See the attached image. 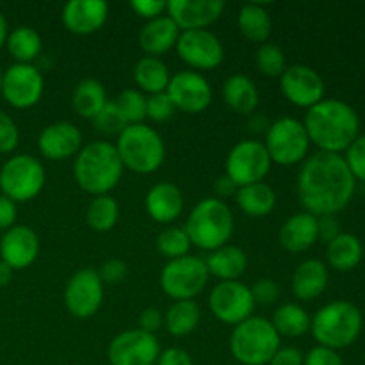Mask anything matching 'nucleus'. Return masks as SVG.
Instances as JSON below:
<instances>
[{
  "mask_svg": "<svg viewBox=\"0 0 365 365\" xmlns=\"http://www.w3.org/2000/svg\"><path fill=\"white\" fill-rule=\"evenodd\" d=\"M356 180L344 157L317 152L310 155L298 175V196L305 212L335 216L349 205Z\"/></svg>",
  "mask_w": 365,
  "mask_h": 365,
  "instance_id": "nucleus-1",
  "label": "nucleus"
},
{
  "mask_svg": "<svg viewBox=\"0 0 365 365\" xmlns=\"http://www.w3.org/2000/svg\"><path fill=\"white\" fill-rule=\"evenodd\" d=\"M302 123L310 143H314L319 152L341 155L360 135V118L356 110L337 98H324L310 107Z\"/></svg>",
  "mask_w": 365,
  "mask_h": 365,
  "instance_id": "nucleus-2",
  "label": "nucleus"
},
{
  "mask_svg": "<svg viewBox=\"0 0 365 365\" xmlns=\"http://www.w3.org/2000/svg\"><path fill=\"white\" fill-rule=\"evenodd\" d=\"M123 170L116 146L107 141L88 143L75 155V180L82 191L93 196L109 195L121 180Z\"/></svg>",
  "mask_w": 365,
  "mask_h": 365,
  "instance_id": "nucleus-3",
  "label": "nucleus"
},
{
  "mask_svg": "<svg viewBox=\"0 0 365 365\" xmlns=\"http://www.w3.org/2000/svg\"><path fill=\"white\" fill-rule=\"evenodd\" d=\"M362 312L351 302H331L317 310L310 319V331L317 346L330 349H344L359 339L362 331Z\"/></svg>",
  "mask_w": 365,
  "mask_h": 365,
  "instance_id": "nucleus-4",
  "label": "nucleus"
},
{
  "mask_svg": "<svg viewBox=\"0 0 365 365\" xmlns=\"http://www.w3.org/2000/svg\"><path fill=\"white\" fill-rule=\"evenodd\" d=\"M184 230L191 245L214 252L230 241L234 234V214L221 198H203L192 207Z\"/></svg>",
  "mask_w": 365,
  "mask_h": 365,
  "instance_id": "nucleus-5",
  "label": "nucleus"
},
{
  "mask_svg": "<svg viewBox=\"0 0 365 365\" xmlns=\"http://www.w3.org/2000/svg\"><path fill=\"white\" fill-rule=\"evenodd\" d=\"M123 168L139 175H150L159 170L166 157V146L159 132L145 123L128 125L116 145Z\"/></svg>",
  "mask_w": 365,
  "mask_h": 365,
  "instance_id": "nucleus-6",
  "label": "nucleus"
},
{
  "mask_svg": "<svg viewBox=\"0 0 365 365\" xmlns=\"http://www.w3.org/2000/svg\"><path fill=\"white\" fill-rule=\"evenodd\" d=\"M278 349L280 335L266 317L252 316L232 330L230 351L241 365L269 364Z\"/></svg>",
  "mask_w": 365,
  "mask_h": 365,
  "instance_id": "nucleus-7",
  "label": "nucleus"
},
{
  "mask_svg": "<svg viewBox=\"0 0 365 365\" xmlns=\"http://www.w3.org/2000/svg\"><path fill=\"white\" fill-rule=\"evenodd\" d=\"M45 178V168L36 157L18 153L0 170V191L14 203L31 202L43 191Z\"/></svg>",
  "mask_w": 365,
  "mask_h": 365,
  "instance_id": "nucleus-8",
  "label": "nucleus"
},
{
  "mask_svg": "<svg viewBox=\"0 0 365 365\" xmlns=\"http://www.w3.org/2000/svg\"><path fill=\"white\" fill-rule=\"evenodd\" d=\"M266 146L271 163L280 166H294L307 159L310 139L305 127L296 118H280L266 130Z\"/></svg>",
  "mask_w": 365,
  "mask_h": 365,
  "instance_id": "nucleus-9",
  "label": "nucleus"
},
{
  "mask_svg": "<svg viewBox=\"0 0 365 365\" xmlns=\"http://www.w3.org/2000/svg\"><path fill=\"white\" fill-rule=\"evenodd\" d=\"M209 277L205 260L185 255L180 259L168 260L160 273V287L164 294L175 302L192 299L205 289Z\"/></svg>",
  "mask_w": 365,
  "mask_h": 365,
  "instance_id": "nucleus-10",
  "label": "nucleus"
},
{
  "mask_svg": "<svg viewBox=\"0 0 365 365\" xmlns=\"http://www.w3.org/2000/svg\"><path fill=\"white\" fill-rule=\"evenodd\" d=\"M271 157L264 143L257 139H245L230 150L227 157V177L237 187L264 182L271 170Z\"/></svg>",
  "mask_w": 365,
  "mask_h": 365,
  "instance_id": "nucleus-11",
  "label": "nucleus"
},
{
  "mask_svg": "<svg viewBox=\"0 0 365 365\" xmlns=\"http://www.w3.org/2000/svg\"><path fill=\"white\" fill-rule=\"evenodd\" d=\"M45 78L34 64L14 63L2 75V96L14 109H31L41 100Z\"/></svg>",
  "mask_w": 365,
  "mask_h": 365,
  "instance_id": "nucleus-12",
  "label": "nucleus"
},
{
  "mask_svg": "<svg viewBox=\"0 0 365 365\" xmlns=\"http://www.w3.org/2000/svg\"><path fill=\"white\" fill-rule=\"evenodd\" d=\"M209 307L214 317L221 323L237 327L239 323L253 316L255 302H253L252 289L242 282H220L210 292Z\"/></svg>",
  "mask_w": 365,
  "mask_h": 365,
  "instance_id": "nucleus-13",
  "label": "nucleus"
},
{
  "mask_svg": "<svg viewBox=\"0 0 365 365\" xmlns=\"http://www.w3.org/2000/svg\"><path fill=\"white\" fill-rule=\"evenodd\" d=\"M103 302V284L98 271L91 267L75 271L64 289V305L71 316L89 319L100 310Z\"/></svg>",
  "mask_w": 365,
  "mask_h": 365,
  "instance_id": "nucleus-14",
  "label": "nucleus"
},
{
  "mask_svg": "<svg viewBox=\"0 0 365 365\" xmlns=\"http://www.w3.org/2000/svg\"><path fill=\"white\" fill-rule=\"evenodd\" d=\"M160 346L155 335L143 330H128L116 335L107 348L110 365H155Z\"/></svg>",
  "mask_w": 365,
  "mask_h": 365,
  "instance_id": "nucleus-15",
  "label": "nucleus"
},
{
  "mask_svg": "<svg viewBox=\"0 0 365 365\" xmlns=\"http://www.w3.org/2000/svg\"><path fill=\"white\" fill-rule=\"evenodd\" d=\"M178 57L196 70H214L223 63L225 48L216 34L203 29V31H184L180 32L177 45Z\"/></svg>",
  "mask_w": 365,
  "mask_h": 365,
  "instance_id": "nucleus-16",
  "label": "nucleus"
},
{
  "mask_svg": "<svg viewBox=\"0 0 365 365\" xmlns=\"http://www.w3.org/2000/svg\"><path fill=\"white\" fill-rule=\"evenodd\" d=\"M175 109L187 114L203 113L212 102V89L202 73L195 70L178 71L166 88Z\"/></svg>",
  "mask_w": 365,
  "mask_h": 365,
  "instance_id": "nucleus-17",
  "label": "nucleus"
},
{
  "mask_svg": "<svg viewBox=\"0 0 365 365\" xmlns=\"http://www.w3.org/2000/svg\"><path fill=\"white\" fill-rule=\"evenodd\" d=\"M280 88L285 98L298 107L310 109L324 100V81L314 68L292 64L280 77Z\"/></svg>",
  "mask_w": 365,
  "mask_h": 365,
  "instance_id": "nucleus-18",
  "label": "nucleus"
},
{
  "mask_svg": "<svg viewBox=\"0 0 365 365\" xmlns=\"http://www.w3.org/2000/svg\"><path fill=\"white\" fill-rule=\"evenodd\" d=\"M39 255V237L27 225H14L0 239V260L11 269L32 266Z\"/></svg>",
  "mask_w": 365,
  "mask_h": 365,
  "instance_id": "nucleus-19",
  "label": "nucleus"
},
{
  "mask_svg": "<svg viewBox=\"0 0 365 365\" xmlns=\"http://www.w3.org/2000/svg\"><path fill=\"white\" fill-rule=\"evenodd\" d=\"M223 0H170L168 16L184 31H203L221 16Z\"/></svg>",
  "mask_w": 365,
  "mask_h": 365,
  "instance_id": "nucleus-20",
  "label": "nucleus"
},
{
  "mask_svg": "<svg viewBox=\"0 0 365 365\" xmlns=\"http://www.w3.org/2000/svg\"><path fill=\"white\" fill-rule=\"evenodd\" d=\"M38 148L50 160H64L75 157L82 148V132L70 121H56L46 125L38 138Z\"/></svg>",
  "mask_w": 365,
  "mask_h": 365,
  "instance_id": "nucleus-21",
  "label": "nucleus"
},
{
  "mask_svg": "<svg viewBox=\"0 0 365 365\" xmlns=\"http://www.w3.org/2000/svg\"><path fill=\"white\" fill-rule=\"evenodd\" d=\"M109 16V4L103 0H70L64 4L61 20L70 32L88 36L100 31Z\"/></svg>",
  "mask_w": 365,
  "mask_h": 365,
  "instance_id": "nucleus-22",
  "label": "nucleus"
},
{
  "mask_svg": "<svg viewBox=\"0 0 365 365\" xmlns=\"http://www.w3.org/2000/svg\"><path fill=\"white\" fill-rule=\"evenodd\" d=\"M148 216L157 223H171L177 220L184 209V196L178 185L171 182H159L148 191L145 200Z\"/></svg>",
  "mask_w": 365,
  "mask_h": 365,
  "instance_id": "nucleus-23",
  "label": "nucleus"
},
{
  "mask_svg": "<svg viewBox=\"0 0 365 365\" xmlns=\"http://www.w3.org/2000/svg\"><path fill=\"white\" fill-rule=\"evenodd\" d=\"M317 241V217L309 212L292 214L280 228V245L291 253L307 252Z\"/></svg>",
  "mask_w": 365,
  "mask_h": 365,
  "instance_id": "nucleus-24",
  "label": "nucleus"
},
{
  "mask_svg": "<svg viewBox=\"0 0 365 365\" xmlns=\"http://www.w3.org/2000/svg\"><path fill=\"white\" fill-rule=\"evenodd\" d=\"M180 29L177 27L173 20L168 14L150 20L139 32V45L148 56H160L168 50L175 48L178 38H180Z\"/></svg>",
  "mask_w": 365,
  "mask_h": 365,
  "instance_id": "nucleus-25",
  "label": "nucleus"
},
{
  "mask_svg": "<svg viewBox=\"0 0 365 365\" xmlns=\"http://www.w3.org/2000/svg\"><path fill=\"white\" fill-rule=\"evenodd\" d=\"M292 294L302 302L319 298L328 285V267L317 259L303 260L292 274Z\"/></svg>",
  "mask_w": 365,
  "mask_h": 365,
  "instance_id": "nucleus-26",
  "label": "nucleus"
},
{
  "mask_svg": "<svg viewBox=\"0 0 365 365\" xmlns=\"http://www.w3.org/2000/svg\"><path fill=\"white\" fill-rule=\"evenodd\" d=\"M205 266L210 277L220 278L221 282H235L246 273L248 257L237 246L225 245L210 252L205 259Z\"/></svg>",
  "mask_w": 365,
  "mask_h": 365,
  "instance_id": "nucleus-27",
  "label": "nucleus"
},
{
  "mask_svg": "<svg viewBox=\"0 0 365 365\" xmlns=\"http://www.w3.org/2000/svg\"><path fill=\"white\" fill-rule=\"evenodd\" d=\"M235 202L248 216L264 217L273 212L274 205H277V195L269 184L257 182V184L239 187L235 192Z\"/></svg>",
  "mask_w": 365,
  "mask_h": 365,
  "instance_id": "nucleus-28",
  "label": "nucleus"
},
{
  "mask_svg": "<svg viewBox=\"0 0 365 365\" xmlns=\"http://www.w3.org/2000/svg\"><path fill=\"white\" fill-rule=\"evenodd\" d=\"M225 102L239 114H252L259 106V91L253 81L246 75L235 73L223 84Z\"/></svg>",
  "mask_w": 365,
  "mask_h": 365,
  "instance_id": "nucleus-29",
  "label": "nucleus"
},
{
  "mask_svg": "<svg viewBox=\"0 0 365 365\" xmlns=\"http://www.w3.org/2000/svg\"><path fill=\"white\" fill-rule=\"evenodd\" d=\"M364 257V246L360 239L353 234H339L330 245H327L328 264L335 271L348 273L355 269Z\"/></svg>",
  "mask_w": 365,
  "mask_h": 365,
  "instance_id": "nucleus-30",
  "label": "nucleus"
},
{
  "mask_svg": "<svg viewBox=\"0 0 365 365\" xmlns=\"http://www.w3.org/2000/svg\"><path fill=\"white\" fill-rule=\"evenodd\" d=\"M107 102L109 100H107L106 88L96 78H84L78 82L71 96L75 113L86 120H93L107 106Z\"/></svg>",
  "mask_w": 365,
  "mask_h": 365,
  "instance_id": "nucleus-31",
  "label": "nucleus"
},
{
  "mask_svg": "<svg viewBox=\"0 0 365 365\" xmlns=\"http://www.w3.org/2000/svg\"><path fill=\"white\" fill-rule=\"evenodd\" d=\"M170 70H168L166 63L160 61L159 57L146 56L139 59L134 66V81L143 91L155 95V93L166 91L168 84H170Z\"/></svg>",
  "mask_w": 365,
  "mask_h": 365,
  "instance_id": "nucleus-32",
  "label": "nucleus"
},
{
  "mask_svg": "<svg viewBox=\"0 0 365 365\" xmlns=\"http://www.w3.org/2000/svg\"><path fill=\"white\" fill-rule=\"evenodd\" d=\"M239 31L253 43H266L271 36V16L260 4H245L237 16Z\"/></svg>",
  "mask_w": 365,
  "mask_h": 365,
  "instance_id": "nucleus-33",
  "label": "nucleus"
},
{
  "mask_svg": "<svg viewBox=\"0 0 365 365\" xmlns=\"http://www.w3.org/2000/svg\"><path fill=\"white\" fill-rule=\"evenodd\" d=\"M6 46L16 63L32 64V61L38 59V56L41 53L43 41L36 29L21 25V27L13 29L9 32Z\"/></svg>",
  "mask_w": 365,
  "mask_h": 365,
  "instance_id": "nucleus-34",
  "label": "nucleus"
},
{
  "mask_svg": "<svg viewBox=\"0 0 365 365\" xmlns=\"http://www.w3.org/2000/svg\"><path fill=\"white\" fill-rule=\"evenodd\" d=\"M200 323V307L192 299L175 302L164 314V327L173 337L192 334Z\"/></svg>",
  "mask_w": 365,
  "mask_h": 365,
  "instance_id": "nucleus-35",
  "label": "nucleus"
},
{
  "mask_svg": "<svg viewBox=\"0 0 365 365\" xmlns=\"http://www.w3.org/2000/svg\"><path fill=\"white\" fill-rule=\"evenodd\" d=\"M271 324H273L280 337H302L310 330V316L302 305L284 303L277 309Z\"/></svg>",
  "mask_w": 365,
  "mask_h": 365,
  "instance_id": "nucleus-36",
  "label": "nucleus"
},
{
  "mask_svg": "<svg viewBox=\"0 0 365 365\" xmlns=\"http://www.w3.org/2000/svg\"><path fill=\"white\" fill-rule=\"evenodd\" d=\"M118 217H120V207L116 200L109 195L95 196L86 212L88 225L95 232L113 230L114 225L118 223Z\"/></svg>",
  "mask_w": 365,
  "mask_h": 365,
  "instance_id": "nucleus-37",
  "label": "nucleus"
},
{
  "mask_svg": "<svg viewBox=\"0 0 365 365\" xmlns=\"http://www.w3.org/2000/svg\"><path fill=\"white\" fill-rule=\"evenodd\" d=\"M157 250L160 255L168 257L170 260L180 259L189 253L191 248V239H189L187 232L180 227H168L157 235Z\"/></svg>",
  "mask_w": 365,
  "mask_h": 365,
  "instance_id": "nucleus-38",
  "label": "nucleus"
},
{
  "mask_svg": "<svg viewBox=\"0 0 365 365\" xmlns=\"http://www.w3.org/2000/svg\"><path fill=\"white\" fill-rule=\"evenodd\" d=\"M255 64L266 77H282L285 71V56L273 43H262L255 53Z\"/></svg>",
  "mask_w": 365,
  "mask_h": 365,
  "instance_id": "nucleus-39",
  "label": "nucleus"
},
{
  "mask_svg": "<svg viewBox=\"0 0 365 365\" xmlns=\"http://www.w3.org/2000/svg\"><path fill=\"white\" fill-rule=\"evenodd\" d=\"M114 103L120 107L128 125L143 123V120L146 118V96L141 91H138V89H125V91H121L118 98L114 100Z\"/></svg>",
  "mask_w": 365,
  "mask_h": 365,
  "instance_id": "nucleus-40",
  "label": "nucleus"
},
{
  "mask_svg": "<svg viewBox=\"0 0 365 365\" xmlns=\"http://www.w3.org/2000/svg\"><path fill=\"white\" fill-rule=\"evenodd\" d=\"M91 121L102 134L107 135H120L128 127V121L114 102H107V106Z\"/></svg>",
  "mask_w": 365,
  "mask_h": 365,
  "instance_id": "nucleus-41",
  "label": "nucleus"
},
{
  "mask_svg": "<svg viewBox=\"0 0 365 365\" xmlns=\"http://www.w3.org/2000/svg\"><path fill=\"white\" fill-rule=\"evenodd\" d=\"M175 110L177 109L166 91L146 96V118H150L152 121H157V123L168 121L173 116Z\"/></svg>",
  "mask_w": 365,
  "mask_h": 365,
  "instance_id": "nucleus-42",
  "label": "nucleus"
},
{
  "mask_svg": "<svg viewBox=\"0 0 365 365\" xmlns=\"http://www.w3.org/2000/svg\"><path fill=\"white\" fill-rule=\"evenodd\" d=\"M344 160L348 164L349 171L353 173V177H355V180L365 182V134L359 135L351 143V146L346 150Z\"/></svg>",
  "mask_w": 365,
  "mask_h": 365,
  "instance_id": "nucleus-43",
  "label": "nucleus"
},
{
  "mask_svg": "<svg viewBox=\"0 0 365 365\" xmlns=\"http://www.w3.org/2000/svg\"><path fill=\"white\" fill-rule=\"evenodd\" d=\"M252 289V296H253V302L255 305H264V307H269L274 305L278 302V296H280V287L274 280L271 278H260L253 284Z\"/></svg>",
  "mask_w": 365,
  "mask_h": 365,
  "instance_id": "nucleus-44",
  "label": "nucleus"
},
{
  "mask_svg": "<svg viewBox=\"0 0 365 365\" xmlns=\"http://www.w3.org/2000/svg\"><path fill=\"white\" fill-rule=\"evenodd\" d=\"M20 132L16 123L7 113L0 110V153H11L18 146Z\"/></svg>",
  "mask_w": 365,
  "mask_h": 365,
  "instance_id": "nucleus-45",
  "label": "nucleus"
},
{
  "mask_svg": "<svg viewBox=\"0 0 365 365\" xmlns=\"http://www.w3.org/2000/svg\"><path fill=\"white\" fill-rule=\"evenodd\" d=\"M127 273H128L127 264H125L123 260H118V259L106 260L98 269V277L100 280H102V284H109V285L120 284L121 280H125Z\"/></svg>",
  "mask_w": 365,
  "mask_h": 365,
  "instance_id": "nucleus-46",
  "label": "nucleus"
},
{
  "mask_svg": "<svg viewBox=\"0 0 365 365\" xmlns=\"http://www.w3.org/2000/svg\"><path fill=\"white\" fill-rule=\"evenodd\" d=\"M303 365H344V362L335 349L316 346L307 353Z\"/></svg>",
  "mask_w": 365,
  "mask_h": 365,
  "instance_id": "nucleus-47",
  "label": "nucleus"
},
{
  "mask_svg": "<svg viewBox=\"0 0 365 365\" xmlns=\"http://www.w3.org/2000/svg\"><path fill=\"white\" fill-rule=\"evenodd\" d=\"M130 7L135 11V14L150 21L153 18L163 16L164 11L168 9V2L166 0H132Z\"/></svg>",
  "mask_w": 365,
  "mask_h": 365,
  "instance_id": "nucleus-48",
  "label": "nucleus"
},
{
  "mask_svg": "<svg viewBox=\"0 0 365 365\" xmlns=\"http://www.w3.org/2000/svg\"><path fill=\"white\" fill-rule=\"evenodd\" d=\"M164 324V314L159 309H145L139 316V330L146 331V334L155 335V331H159Z\"/></svg>",
  "mask_w": 365,
  "mask_h": 365,
  "instance_id": "nucleus-49",
  "label": "nucleus"
},
{
  "mask_svg": "<svg viewBox=\"0 0 365 365\" xmlns=\"http://www.w3.org/2000/svg\"><path fill=\"white\" fill-rule=\"evenodd\" d=\"M341 234V225L335 216H321L317 217V237L324 245H330L337 235Z\"/></svg>",
  "mask_w": 365,
  "mask_h": 365,
  "instance_id": "nucleus-50",
  "label": "nucleus"
},
{
  "mask_svg": "<svg viewBox=\"0 0 365 365\" xmlns=\"http://www.w3.org/2000/svg\"><path fill=\"white\" fill-rule=\"evenodd\" d=\"M155 365H195L191 355L180 348H168L160 351Z\"/></svg>",
  "mask_w": 365,
  "mask_h": 365,
  "instance_id": "nucleus-51",
  "label": "nucleus"
},
{
  "mask_svg": "<svg viewBox=\"0 0 365 365\" xmlns=\"http://www.w3.org/2000/svg\"><path fill=\"white\" fill-rule=\"evenodd\" d=\"M305 355L298 348H280L271 359L269 365H303Z\"/></svg>",
  "mask_w": 365,
  "mask_h": 365,
  "instance_id": "nucleus-52",
  "label": "nucleus"
},
{
  "mask_svg": "<svg viewBox=\"0 0 365 365\" xmlns=\"http://www.w3.org/2000/svg\"><path fill=\"white\" fill-rule=\"evenodd\" d=\"M16 223V203L0 195V230H9Z\"/></svg>",
  "mask_w": 365,
  "mask_h": 365,
  "instance_id": "nucleus-53",
  "label": "nucleus"
},
{
  "mask_svg": "<svg viewBox=\"0 0 365 365\" xmlns=\"http://www.w3.org/2000/svg\"><path fill=\"white\" fill-rule=\"evenodd\" d=\"M237 189H239L237 185H235L234 182H232L228 177L217 178V182H216V191H217V195L221 196V198H223V196L235 195V192H237Z\"/></svg>",
  "mask_w": 365,
  "mask_h": 365,
  "instance_id": "nucleus-54",
  "label": "nucleus"
},
{
  "mask_svg": "<svg viewBox=\"0 0 365 365\" xmlns=\"http://www.w3.org/2000/svg\"><path fill=\"white\" fill-rule=\"evenodd\" d=\"M13 280V269L4 260H0V289L6 287Z\"/></svg>",
  "mask_w": 365,
  "mask_h": 365,
  "instance_id": "nucleus-55",
  "label": "nucleus"
},
{
  "mask_svg": "<svg viewBox=\"0 0 365 365\" xmlns=\"http://www.w3.org/2000/svg\"><path fill=\"white\" fill-rule=\"evenodd\" d=\"M7 36H9V27H7V20L2 13H0V48L6 45Z\"/></svg>",
  "mask_w": 365,
  "mask_h": 365,
  "instance_id": "nucleus-56",
  "label": "nucleus"
},
{
  "mask_svg": "<svg viewBox=\"0 0 365 365\" xmlns=\"http://www.w3.org/2000/svg\"><path fill=\"white\" fill-rule=\"evenodd\" d=\"M2 75H4V71L0 70V96H2Z\"/></svg>",
  "mask_w": 365,
  "mask_h": 365,
  "instance_id": "nucleus-57",
  "label": "nucleus"
}]
</instances>
